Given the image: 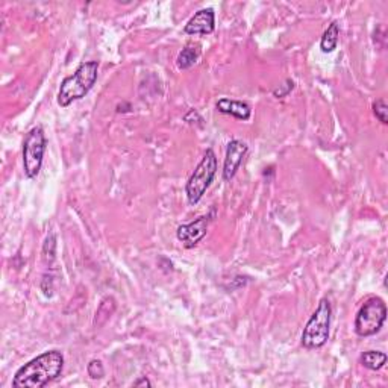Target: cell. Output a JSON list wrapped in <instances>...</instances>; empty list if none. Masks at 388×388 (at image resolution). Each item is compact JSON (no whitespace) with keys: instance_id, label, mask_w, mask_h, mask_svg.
<instances>
[{"instance_id":"19","label":"cell","mask_w":388,"mask_h":388,"mask_svg":"<svg viewBox=\"0 0 388 388\" xmlns=\"http://www.w3.org/2000/svg\"><path fill=\"white\" fill-rule=\"evenodd\" d=\"M134 387H152V383L146 376H141L138 380H135Z\"/></svg>"},{"instance_id":"9","label":"cell","mask_w":388,"mask_h":388,"mask_svg":"<svg viewBox=\"0 0 388 388\" xmlns=\"http://www.w3.org/2000/svg\"><path fill=\"white\" fill-rule=\"evenodd\" d=\"M215 29V12L213 8H204L197 11L185 25L184 32L186 35H210Z\"/></svg>"},{"instance_id":"12","label":"cell","mask_w":388,"mask_h":388,"mask_svg":"<svg viewBox=\"0 0 388 388\" xmlns=\"http://www.w3.org/2000/svg\"><path fill=\"white\" fill-rule=\"evenodd\" d=\"M199 56H200L199 45H186L178 55L176 66L179 70H189L197 62Z\"/></svg>"},{"instance_id":"7","label":"cell","mask_w":388,"mask_h":388,"mask_svg":"<svg viewBox=\"0 0 388 388\" xmlns=\"http://www.w3.org/2000/svg\"><path fill=\"white\" fill-rule=\"evenodd\" d=\"M211 220L213 215L208 214V215H202V217H199L197 220H194L193 223L181 225L176 231L178 240L182 243V246L185 249H193L194 246H197L206 235Z\"/></svg>"},{"instance_id":"3","label":"cell","mask_w":388,"mask_h":388,"mask_svg":"<svg viewBox=\"0 0 388 388\" xmlns=\"http://www.w3.org/2000/svg\"><path fill=\"white\" fill-rule=\"evenodd\" d=\"M330 319H332V306L326 298H323L304 328V332L300 337L302 346L308 350L325 346L329 340Z\"/></svg>"},{"instance_id":"17","label":"cell","mask_w":388,"mask_h":388,"mask_svg":"<svg viewBox=\"0 0 388 388\" xmlns=\"http://www.w3.org/2000/svg\"><path fill=\"white\" fill-rule=\"evenodd\" d=\"M55 249H56V239L53 234L47 235V239L45 241V247H43V254H45V258L49 261L55 260Z\"/></svg>"},{"instance_id":"10","label":"cell","mask_w":388,"mask_h":388,"mask_svg":"<svg viewBox=\"0 0 388 388\" xmlns=\"http://www.w3.org/2000/svg\"><path fill=\"white\" fill-rule=\"evenodd\" d=\"M217 111L221 114H226V116H231L234 119H239L243 121H247L252 116V108L249 104L243 102V100H234L228 97H221L215 104Z\"/></svg>"},{"instance_id":"2","label":"cell","mask_w":388,"mask_h":388,"mask_svg":"<svg viewBox=\"0 0 388 388\" xmlns=\"http://www.w3.org/2000/svg\"><path fill=\"white\" fill-rule=\"evenodd\" d=\"M99 76V61H87L79 66L73 75L64 77L58 91V105L67 108L73 102L84 99L95 87Z\"/></svg>"},{"instance_id":"11","label":"cell","mask_w":388,"mask_h":388,"mask_svg":"<svg viewBox=\"0 0 388 388\" xmlns=\"http://www.w3.org/2000/svg\"><path fill=\"white\" fill-rule=\"evenodd\" d=\"M339 38H340V25L339 21H332L328 26V29L323 34L320 40V50L323 53H332L334 50L339 46Z\"/></svg>"},{"instance_id":"4","label":"cell","mask_w":388,"mask_h":388,"mask_svg":"<svg viewBox=\"0 0 388 388\" xmlns=\"http://www.w3.org/2000/svg\"><path fill=\"white\" fill-rule=\"evenodd\" d=\"M217 156L213 149H208L202 160L196 165L193 175L185 184L186 200L190 205H196L204 197L206 190L210 189L211 182L214 181L215 173H217Z\"/></svg>"},{"instance_id":"18","label":"cell","mask_w":388,"mask_h":388,"mask_svg":"<svg viewBox=\"0 0 388 388\" xmlns=\"http://www.w3.org/2000/svg\"><path fill=\"white\" fill-rule=\"evenodd\" d=\"M293 90H294V82L291 81V79H287L284 84H281L278 88L273 90V96L278 99H282V97L289 96Z\"/></svg>"},{"instance_id":"1","label":"cell","mask_w":388,"mask_h":388,"mask_svg":"<svg viewBox=\"0 0 388 388\" xmlns=\"http://www.w3.org/2000/svg\"><path fill=\"white\" fill-rule=\"evenodd\" d=\"M64 355L60 350H47L27 361L12 378L14 388H43L61 376Z\"/></svg>"},{"instance_id":"14","label":"cell","mask_w":388,"mask_h":388,"mask_svg":"<svg viewBox=\"0 0 388 388\" xmlns=\"http://www.w3.org/2000/svg\"><path fill=\"white\" fill-rule=\"evenodd\" d=\"M116 311V300L111 296H106L100 302V305L96 311V319H95V326H104L105 323L111 319V315Z\"/></svg>"},{"instance_id":"5","label":"cell","mask_w":388,"mask_h":388,"mask_svg":"<svg viewBox=\"0 0 388 388\" xmlns=\"http://www.w3.org/2000/svg\"><path fill=\"white\" fill-rule=\"evenodd\" d=\"M387 320V305L378 296H370L356 313L354 329L358 337L376 335Z\"/></svg>"},{"instance_id":"13","label":"cell","mask_w":388,"mask_h":388,"mask_svg":"<svg viewBox=\"0 0 388 388\" xmlns=\"http://www.w3.org/2000/svg\"><path fill=\"white\" fill-rule=\"evenodd\" d=\"M359 363H361L365 369L376 372L383 369L387 364V355L379 350H367L359 356Z\"/></svg>"},{"instance_id":"16","label":"cell","mask_w":388,"mask_h":388,"mask_svg":"<svg viewBox=\"0 0 388 388\" xmlns=\"http://www.w3.org/2000/svg\"><path fill=\"white\" fill-rule=\"evenodd\" d=\"M87 373L91 379H102L105 376V369L100 359H91L87 365Z\"/></svg>"},{"instance_id":"8","label":"cell","mask_w":388,"mask_h":388,"mask_svg":"<svg viewBox=\"0 0 388 388\" xmlns=\"http://www.w3.org/2000/svg\"><path fill=\"white\" fill-rule=\"evenodd\" d=\"M247 145L240 140H232L228 143L226 147V155H225V162H223V179L225 181H231V179L237 175L240 165L244 160V156L247 154Z\"/></svg>"},{"instance_id":"15","label":"cell","mask_w":388,"mask_h":388,"mask_svg":"<svg viewBox=\"0 0 388 388\" xmlns=\"http://www.w3.org/2000/svg\"><path fill=\"white\" fill-rule=\"evenodd\" d=\"M373 114L375 117L380 121L383 125L388 123V106L384 99H378L376 102H373Z\"/></svg>"},{"instance_id":"6","label":"cell","mask_w":388,"mask_h":388,"mask_svg":"<svg viewBox=\"0 0 388 388\" xmlns=\"http://www.w3.org/2000/svg\"><path fill=\"white\" fill-rule=\"evenodd\" d=\"M47 140L41 126L32 128L23 141V170L27 179H35L40 175L43 158H45Z\"/></svg>"}]
</instances>
